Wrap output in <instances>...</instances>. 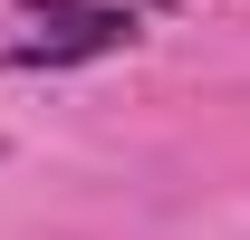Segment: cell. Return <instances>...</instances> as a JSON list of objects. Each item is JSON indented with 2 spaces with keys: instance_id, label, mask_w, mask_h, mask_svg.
I'll use <instances>...</instances> for the list:
<instances>
[{
  "instance_id": "6da1fadb",
  "label": "cell",
  "mask_w": 250,
  "mask_h": 240,
  "mask_svg": "<svg viewBox=\"0 0 250 240\" xmlns=\"http://www.w3.org/2000/svg\"><path fill=\"white\" fill-rule=\"evenodd\" d=\"M135 29H145L135 0H39L29 39L10 48V67H87V58H116Z\"/></svg>"
}]
</instances>
